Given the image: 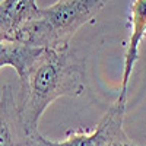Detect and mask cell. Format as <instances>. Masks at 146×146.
Masks as SVG:
<instances>
[{"label": "cell", "instance_id": "1", "mask_svg": "<svg viewBox=\"0 0 146 146\" xmlns=\"http://www.w3.org/2000/svg\"><path fill=\"white\" fill-rule=\"evenodd\" d=\"M85 60L70 45L41 48L19 78L16 107L28 133L38 131L47 107L62 96H79L85 91Z\"/></svg>", "mask_w": 146, "mask_h": 146}, {"label": "cell", "instance_id": "2", "mask_svg": "<svg viewBox=\"0 0 146 146\" xmlns=\"http://www.w3.org/2000/svg\"><path fill=\"white\" fill-rule=\"evenodd\" d=\"M111 0H57L41 16L23 27L15 41L35 48H62L85 23L92 21Z\"/></svg>", "mask_w": 146, "mask_h": 146}, {"label": "cell", "instance_id": "3", "mask_svg": "<svg viewBox=\"0 0 146 146\" xmlns=\"http://www.w3.org/2000/svg\"><path fill=\"white\" fill-rule=\"evenodd\" d=\"M127 98H118L115 102L108 108L101 121L98 123L95 130L83 131L76 130L67 135V137L62 142H54L44 137L38 131L31 133L29 146H107L111 140L123 135L124 127V115H126Z\"/></svg>", "mask_w": 146, "mask_h": 146}, {"label": "cell", "instance_id": "4", "mask_svg": "<svg viewBox=\"0 0 146 146\" xmlns=\"http://www.w3.org/2000/svg\"><path fill=\"white\" fill-rule=\"evenodd\" d=\"M29 136L18 113L13 88L5 85L0 96V146H29Z\"/></svg>", "mask_w": 146, "mask_h": 146}, {"label": "cell", "instance_id": "5", "mask_svg": "<svg viewBox=\"0 0 146 146\" xmlns=\"http://www.w3.org/2000/svg\"><path fill=\"white\" fill-rule=\"evenodd\" d=\"M42 7L36 0H2L0 2V38L15 41L18 32L41 16Z\"/></svg>", "mask_w": 146, "mask_h": 146}, {"label": "cell", "instance_id": "6", "mask_svg": "<svg viewBox=\"0 0 146 146\" xmlns=\"http://www.w3.org/2000/svg\"><path fill=\"white\" fill-rule=\"evenodd\" d=\"M130 23L131 34L124 54L123 78H121V86L118 95L121 98H127V86L135 64L139 60V47L146 36V0H133L130 6Z\"/></svg>", "mask_w": 146, "mask_h": 146}, {"label": "cell", "instance_id": "7", "mask_svg": "<svg viewBox=\"0 0 146 146\" xmlns=\"http://www.w3.org/2000/svg\"><path fill=\"white\" fill-rule=\"evenodd\" d=\"M41 48H35L18 41H9L0 38V67H13L21 78L31 62L40 54Z\"/></svg>", "mask_w": 146, "mask_h": 146}, {"label": "cell", "instance_id": "8", "mask_svg": "<svg viewBox=\"0 0 146 146\" xmlns=\"http://www.w3.org/2000/svg\"><path fill=\"white\" fill-rule=\"evenodd\" d=\"M0 2H2V0H0Z\"/></svg>", "mask_w": 146, "mask_h": 146}]
</instances>
